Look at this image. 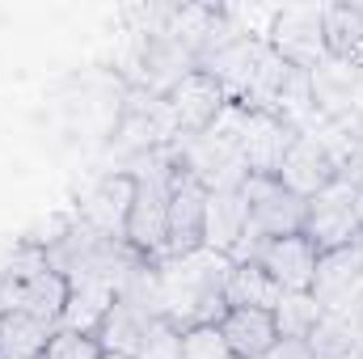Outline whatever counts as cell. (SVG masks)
Wrapping results in <instances>:
<instances>
[{"instance_id":"cell-23","label":"cell","mask_w":363,"mask_h":359,"mask_svg":"<svg viewBox=\"0 0 363 359\" xmlns=\"http://www.w3.org/2000/svg\"><path fill=\"white\" fill-rule=\"evenodd\" d=\"M304 343H308L313 359H351L355 347H359V334H355L338 313H325V317L317 321V330H313Z\"/></svg>"},{"instance_id":"cell-24","label":"cell","mask_w":363,"mask_h":359,"mask_svg":"<svg viewBox=\"0 0 363 359\" xmlns=\"http://www.w3.org/2000/svg\"><path fill=\"white\" fill-rule=\"evenodd\" d=\"M182 359H237L228 351V343L220 338L216 326H199L182 334Z\"/></svg>"},{"instance_id":"cell-18","label":"cell","mask_w":363,"mask_h":359,"mask_svg":"<svg viewBox=\"0 0 363 359\" xmlns=\"http://www.w3.org/2000/svg\"><path fill=\"white\" fill-rule=\"evenodd\" d=\"M55 321L43 317H26V313H0V359H43L51 338H55Z\"/></svg>"},{"instance_id":"cell-16","label":"cell","mask_w":363,"mask_h":359,"mask_svg":"<svg viewBox=\"0 0 363 359\" xmlns=\"http://www.w3.org/2000/svg\"><path fill=\"white\" fill-rule=\"evenodd\" d=\"M114 296H118V287L106 283V279H77V283H68V304L60 313V330L97 334V326L106 321Z\"/></svg>"},{"instance_id":"cell-9","label":"cell","mask_w":363,"mask_h":359,"mask_svg":"<svg viewBox=\"0 0 363 359\" xmlns=\"http://www.w3.org/2000/svg\"><path fill=\"white\" fill-rule=\"evenodd\" d=\"M203 216H207V186L194 182L186 170H178L174 194H169V241H165V258H186V254L203 250Z\"/></svg>"},{"instance_id":"cell-6","label":"cell","mask_w":363,"mask_h":359,"mask_svg":"<svg viewBox=\"0 0 363 359\" xmlns=\"http://www.w3.org/2000/svg\"><path fill=\"white\" fill-rule=\"evenodd\" d=\"M241 194H245V203H250V233L274 241V237H296V233L304 228L308 203L296 199L291 190H283L279 178H258V174H250L245 186H241Z\"/></svg>"},{"instance_id":"cell-8","label":"cell","mask_w":363,"mask_h":359,"mask_svg":"<svg viewBox=\"0 0 363 359\" xmlns=\"http://www.w3.org/2000/svg\"><path fill=\"white\" fill-rule=\"evenodd\" d=\"M165 106H169V118H174L178 136H203L207 127L220 123V114L233 101H228V93L220 89L207 72H190L178 89L165 97Z\"/></svg>"},{"instance_id":"cell-29","label":"cell","mask_w":363,"mask_h":359,"mask_svg":"<svg viewBox=\"0 0 363 359\" xmlns=\"http://www.w3.org/2000/svg\"><path fill=\"white\" fill-rule=\"evenodd\" d=\"M355 9H359V17H363V4H355Z\"/></svg>"},{"instance_id":"cell-13","label":"cell","mask_w":363,"mask_h":359,"mask_svg":"<svg viewBox=\"0 0 363 359\" xmlns=\"http://www.w3.org/2000/svg\"><path fill=\"white\" fill-rule=\"evenodd\" d=\"M317 258H321L317 245L304 233H296V237H274V241H267L258 267L267 270L283 292H308L313 287V275H317Z\"/></svg>"},{"instance_id":"cell-14","label":"cell","mask_w":363,"mask_h":359,"mask_svg":"<svg viewBox=\"0 0 363 359\" xmlns=\"http://www.w3.org/2000/svg\"><path fill=\"white\" fill-rule=\"evenodd\" d=\"M250 228V203L241 190H207V216H203V250L233 254L237 241Z\"/></svg>"},{"instance_id":"cell-12","label":"cell","mask_w":363,"mask_h":359,"mask_svg":"<svg viewBox=\"0 0 363 359\" xmlns=\"http://www.w3.org/2000/svg\"><path fill=\"white\" fill-rule=\"evenodd\" d=\"M262 51H267L262 38L237 34V38H228L224 47L199 55V72H207L220 89L228 93V101H241V93L250 89V81H254V68H258Z\"/></svg>"},{"instance_id":"cell-1","label":"cell","mask_w":363,"mask_h":359,"mask_svg":"<svg viewBox=\"0 0 363 359\" xmlns=\"http://www.w3.org/2000/svg\"><path fill=\"white\" fill-rule=\"evenodd\" d=\"M157 283H161V321H169L178 334L199 326H220L228 313V275L233 258L216 250H194L186 258H161Z\"/></svg>"},{"instance_id":"cell-21","label":"cell","mask_w":363,"mask_h":359,"mask_svg":"<svg viewBox=\"0 0 363 359\" xmlns=\"http://www.w3.org/2000/svg\"><path fill=\"white\" fill-rule=\"evenodd\" d=\"M291 64L279 55V51H262V60H258V68H254V81H250V89L241 93V101H233V106H241V110H262V114H274L279 110V97H283V85L291 81Z\"/></svg>"},{"instance_id":"cell-26","label":"cell","mask_w":363,"mask_h":359,"mask_svg":"<svg viewBox=\"0 0 363 359\" xmlns=\"http://www.w3.org/2000/svg\"><path fill=\"white\" fill-rule=\"evenodd\" d=\"M43 359H101V347L93 334H72V330H55L51 347Z\"/></svg>"},{"instance_id":"cell-3","label":"cell","mask_w":363,"mask_h":359,"mask_svg":"<svg viewBox=\"0 0 363 359\" xmlns=\"http://www.w3.org/2000/svg\"><path fill=\"white\" fill-rule=\"evenodd\" d=\"M359 194L355 186L347 182H330L317 199H308V211H304V237L317 245V254H330V250H342L351 241L363 237V220H359Z\"/></svg>"},{"instance_id":"cell-11","label":"cell","mask_w":363,"mask_h":359,"mask_svg":"<svg viewBox=\"0 0 363 359\" xmlns=\"http://www.w3.org/2000/svg\"><path fill=\"white\" fill-rule=\"evenodd\" d=\"M308 292L317 296V304L325 313H338L351 296H359L363 292V237L351 241V245H342V250L321 254Z\"/></svg>"},{"instance_id":"cell-7","label":"cell","mask_w":363,"mask_h":359,"mask_svg":"<svg viewBox=\"0 0 363 359\" xmlns=\"http://www.w3.org/2000/svg\"><path fill=\"white\" fill-rule=\"evenodd\" d=\"M296 127L283 123L279 114H262V110H241V157L250 165V174L258 178H274L283 157L296 144Z\"/></svg>"},{"instance_id":"cell-17","label":"cell","mask_w":363,"mask_h":359,"mask_svg":"<svg viewBox=\"0 0 363 359\" xmlns=\"http://www.w3.org/2000/svg\"><path fill=\"white\" fill-rule=\"evenodd\" d=\"M148 326H152V317L148 313H140L131 300H123V296H114V304H110V313H106V321L97 326V347H101V355H131L140 351V343H144V334H148Z\"/></svg>"},{"instance_id":"cell-25","label":"cell","mask_w":363,"mask_h":359,"mask_svg":"<svg viewBox=\"0 0 363 359\" xmlns=\"http://www.w3.org/2000/svg\"><path fill=\"white\" fill-rule=\"evenodd\" d=\"M135 359H182V334L169 321H152L144 343H140V351H135Z\"/></svg>"},{"instance_id":"cell-27","label":"cell","mask_w":363,"mask_h":359,"mask_svg":"<svg viewBox=\"0 0 363 359\" xmlns=\"http://www.w3.org/2000/svg\"><path fill=\"white\" fill-rule=\"evenodd\" d=\"M262 359H313L304 338H274V347Z\"/></svg>"},{"instance_id":"cell-15","label":"cell","mask_w":363,"mask_h":359,"mask_svg":"<svg viewBox=\"0 0 363 359\" xmlns=\"http://www.w3.org/2000/svg\"><path fill=\"white\" fill-rule=\"evenodd\" d=\"M216 330H220V338L228 343V351L237 359H262L279 338L274 313H262V309H228Z\"/></svg>"},{"instance_id":"cell-10","label":"cell","mask_w":363,"mask_h":359,"mask_svg":"<svg viewBox=\"0 0 363 359\" xmlns=\"http://www.w3.org/2000/svg\"><path fill=\"white\" fill-rule=\"evenodd\" d=\"M279 186L283 190H291L296 199H317L330 182L338 178V170H334V161H330V153H325V144L313 136V131H300L296 136V144H291V153L283 157V165H279Z\"/></svg>"},{"instance_id":"cell-19","label":"cell","mask_w":363,"mask_h":359,"mask_svg":"<svg viewBox=\"0 0 363 359\" xmlns=\"http://www.w3.org/2000/svg\"><path fill=\"white\" fill-rule=\"evenodd\" d=\"M321 30H325V55L330 60L363 68V17L355 4H325Z\"/></svg>"},{"instance_id":"cell-5","label":"cell","mask_w":363,"mask_h":359,"mask_svg":"<svg viewBox=\"0 0 363 359\" xmlns=\"http://www.w3.org/2000/svg\"><path fill=\"white\" fill-rule=\"evenodd\" d=\"M325 4H287L274 9V21L267 30V47L279 51L291 68H317L325 60V30H321Z\"/></svg>"},{"instance_id":"cell-28","label":"cell","mask_w":363,"mask_h":359,"mask_svg":"<svg viewBox=\"0 0 363 359\" xmlns=\"http://www.w3.org/2000/svg\"><path fill=\"white\" fill-rule=\"evenodd\" d=\"M101 359H131V355H101Z\"/></svg>"},{"instance_id":"cell-22","label":"cell","mask_w":363,"mask_h":359,"mask_svg":"<svg viewBox=\"0 0 363 359\" xmlns=\"http://www.w3.org/2000/svg\"><path fill=\"white\" fill-rule=\"evenodd\" d=\"M321 317H325V309L317 304L313 292H283V300L274 309V330H279V338H308Z\"/></svg>"},{"instance_id":"cell-2","label":"cell","mask_w":363,"mask_h":359,"mask_svg":"<svg viewBox=\"0 0 363 359\" xmlns=\"http://www.w3.org/2000/svg\"><path fill=\"white\" fill-rule=\"evenodd\" d=\"M68 304V279L51 270L47 254L30 241L0 250V313H26L60 326Z\"/></svg>"},{"instance_id":"cell-4","label":"cell","mask_w":363,"mask_h":359,"mask_svg":"<svg viewBox=\"0 0 363 359\" xmlns=\"http://www.w3.org/2000/svg\"><path fill=\"white\" fill-rule=\"evenodd\" d=\"M131 199H135V182L123 170H110L101 178H93L81 194H77V207H72V220L85 224L93 233L110 237V241H123L127 237V216H131Z\"/></svg>"},{"instance_id":"cell-20","label":"cell","mask_w":363,"mask_h":359,"mask_svg":"<svg viewBox=\"0 0 363 359\" xmlns=\"http://www.w3.org/2000/svg\"><path fill=\"white\" fill-rule=\"evenodd\" d=\"M224 300H228V309H262V313H274L279 300H283V287L258 263H241L228 275Z\"/></svg>"}]
</instances>
